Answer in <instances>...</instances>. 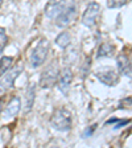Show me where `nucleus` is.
<instances>
[{
	"instance_id": "1",
	"label": "nucleus",
	"mask_w": 132,
	"mask_h": 148,
	"mask_svg": "<svg viewBox=\"0 0 132 148\" xmlns=\"http://www.w3.org/2000/svg\"><path fill=\"white\" fill-rule=\"evenodd\" d=\"M50 126L57 131L61 132H68L73 127V119H71V114L66 108H58L53 114L52 119H50Z\"/></svg>"
},
{
	"instance_id": "2",
	"label": "nucleus",
	"mask_w": 132,
	"mask_h": 148,
	"mask_svg": "<svg viewBox=\"0 0 132 148\" xmlns=\"http://www.w3.org/2000/svg\"><path fill=\"white\" fill-rule=\"evenodd\" d=\"M49 48H50V42L46 38H41L38 41L36 46L33 48L31 53V65L33 68H38L45 62L46 57H48V53H49Z\"/></svg>"
},
{
	"instance_id": "3",
	"label": "nucleus",
	"mask_w": 132,
	"mask_h": 148,
	"mask_svg": "<svg viewBox=\"0 0 132 148\" xmlns=\"http://www.w3.org/2000/svg\"><path fill=\"white\" fill-rule=\"evenodd\" d=\"M60 75V69L57 66V64H50L48 68L44 70V73L41 74L40 78V86L42 89H49L53 85L57 83Z\"/></svg>"
},
{
	"instance_id": "4",
	"label": "nucleus",
	"mask_w": 132,
	"mask_h": 148,
	"mask_svg": "<svg viewBox=\"0 0 132 148\" xmlns=\"http://www.w3.org/2000/svg\"><path fill=\"white\" fill-rule=\"evenodd\" d=\"M75 17H77V7L74 4H70L58 13V16L55 17V24L60 28H66L75 20Z\"/></svg>"
},
{
	"instance_id": "5",
	"label": "nucleus",
	"mask_w": 132,
	"mask_h": 148,
	"mask_svg": "<svg viewBox=\"0 0 132 148\" xmlns=\"http://www.w3.org/2000/svg\"><path fill=\"white\" fill-rule=\"evenodd\" d=\"M99 13H101V5L96 1H91L87 4L86 11L82 16V24L87 28H92L96 23Z\"/></svg>"
},
{
	"instance_id": "6",
	"label": "nucleus",
	"mask_w": 132,
	"mask_h": 148,
	"mask_svg": "<svg viewBox=\"0 0 132 148\" xmlns=\"http://www.w3.org/2000/svg\"><path fill=\"white\" fill-rule=\"evenodd\" d=\"M95 77L101 81V83L106 85V86H116L119 83V74L115 69L106 68L101 69L95 73Z\"/></svg>"
},
{
	"instance_id": "7",
	"label": "nucleus",
	"mask_w": 132,
	"mask_h": 148,
	"mask_svg": "<svg viewBox=\"0 0 132 148\" xmlns=\"http://www.w3.org/2000/svg\"><path fill=\"white\" fill-rule=\"evenodd\" d=\"M23 71V66H16V68L11 69V70H7L3 74V78L0 79V89L1 90H9L13 87V83H15L16 78L20 75V73Z\"/></svg>"
},
{
	"instance_id": "8",
	"label": "nucleus",
	"mask_w": 132,
	"mask_h": 148,
	"mask_svg": "<svg viewBox=\"0 0 132 148\" xmlns=\"http://www.w3.org/2000/svg\"><path fill=\"white\" fill-rule=\"evenodd\" d=\"M71 81H73V71L70 68H64L60 71L58 79H57V85H58V89L62 94H68L69 89H70Z\"/></svg>"
},
{
	"instance_id": "9",
	"label": "nucleus",
	"mask_w": 132,
	"mask_h": 148,
	"mask_svg": "<svg viewBox=\"0 0 132 148\" xmlns=\"http://www.w3.org/2000/svg\"><path fill=\"white\" fill-rule=\"evenodd\" d=\"M65 7L66 0H49L45 5V16L49 18H55Z\"/></svg>"
},
{
	"instance_id": "10",
	"label": "nucleus",
	"mask_w": 132,
	"mask_h": 148,
	"mask_svg": "<svg viewBox=\"0 0 132 148\" xmlns=\"http://www.w3.org/2000/svg\"><path fill=\"white\" fill-rule=\"evenodd\" d=\"M20 105H21V101L18 97H13L11 101L8 102L7 107L3 111V116L4 119H11V118H15L20 111Z\"/></svg>"
},
{
	"instance_id": "11",
	"label": "nucleus",
	"mask_w": 132,
	"mask_h": 148,
	"mask_svg": "<svg viewBox=\"0 0 132 148\" xmlns=\"http://www.w3.org/2000/svg\"><path fill=\"white\" fill-rule=\"evenodd\" d=\"M116 66H118V73L122 75H127L131 78V61L126 54H119L116 58Z\"/></svg>"
},
{
	"instance_id": "12",
	"label": "nucleus",
	"mask_w": 132,
	"mask_h": 148,
	"mask_svg": "<svg viewBox=\"0 0 132 148\" xmlns=\"http://www.w3.org/2000/svg\"><path fill=\"white\" fill-rule=\"evenodd\" d=\"M34 97H36V85H34V83H29V86H28V89H27V92H25V108H24L25 114H28V112L33 108Z\"/></svg>"
},
{
	"instance_id": "13",
	"label": "nucleus",
	"mask_w": 132,
	"mask_h": 148,
	"mask_svg": "<svg viewBox=\"0 0 132 148\" xmlns=\"http://www.w3.org/2000/svg\"><path fill=\"white\" fill-rule=\"evenodd\" d=\"M115 53V46L110 42H103L98 49L96 57H112Z\"/></svg>"
},
{
	"instance_id": "14",
	"label": "nucleus",
	"mask_w": 132,
	"mask_h": 148,
	"mask_svg": "<svg viewBox=\"0 0 132 148\" xmlns=\"http://www.w3.org/2000/svg\"><path fill=\"white\" fill-rule=\"evenodd\" d=\"M54 42L57 44L60 48H62V49H66V48H68V46L71 44V36H70V33H69V32H66V31L61 32V33L57 36V38H55Z\"/></svg>"
},
{
	"instance_id": "15",
	"label": "nucleus",
	"mask_w": 132,
	"mask_h": 148,
	"mask_svg": "<svg viewBox=\"0 0 132 148\" xmlns=\"http://www.w3.org/2000/svg\"><path fill=\"white\" fill-rule=\"evenodd\" d=\"M13 62V57H8V56H4L0 60V75H3L8 69H11Z\"/></svg>"
},
{
	"instance_id": "16",
	"label": "nucleus",
	"mask_w": 132,
	"mask_h": 148,
	"mask_svg": "<svg viewBox=\"0 0 132 148\" xmlns=\"http://www.w3.org/2000/svg\"><path fill=\"white\" fill-rule=\"evenodd\" d=\"M8 44V36L5 33V29L3 27H0V52L4 49Z\"/></svg>"
},
{
	"instance_id": "17",
	"label": "nucleus",
	"mask_w": 132,
	"mask_h": 148,
	"mask_svg": "<svg viewBox=\"0 0 132 148\" xmlns=\"http://www.w3.org/2000/svg\"><path fill=\"white\" fill-rule=\"evenodd\" d=\"M128 0H107V7L110 9L112 8H120V7H123L124 4H127Z\"/></svg>"
},
{
	"instance_id": "18",
	"label": "nucleus",
	"mask_w": 132,
	"mask_h": 148,
	"mask_svg": "<svg viewBox=\"0 0 132 148\" xmlns=\"http://www.w3.org/2000/svg\"><path fill=\"white\" fill-rule=\"evenodd\" d=\"M96 130V124H91L90 127H87L86 130H85V132H83V138H89V136L92 135V132Z\"/></svg>"
},
{
	"instance_id": "19",
	"label": "nucleus",
	"mask_w": 132,
	"mask_h": 148,
	"mask_svg": "<svg viewBox=\"0 0 132 148\" xmlns=\"http://www.w3.org/2000/svg\"><path fill=\"white\" fill-rule=\"evenodd\" d=\"M129 123V119H123V120H116L115 122V126H114V130H118L120 128V127H123V126H127V124Z\"/></svg>"
},
{
	"instance_id": "20",
	"label": "nucleus",
	"mask_w": 132,
	"mask_h": 148,
	"mask_svg": "<svg viewBox=\"0 0 132 148\" xmlns=\"http://www.w3.org/2000/svg\"><path fill=\"white\" fill-rule=\"evenodd\" d=\"M1 4H3V0H0V7H1Z\"/></svg>"
}]
</instances>
